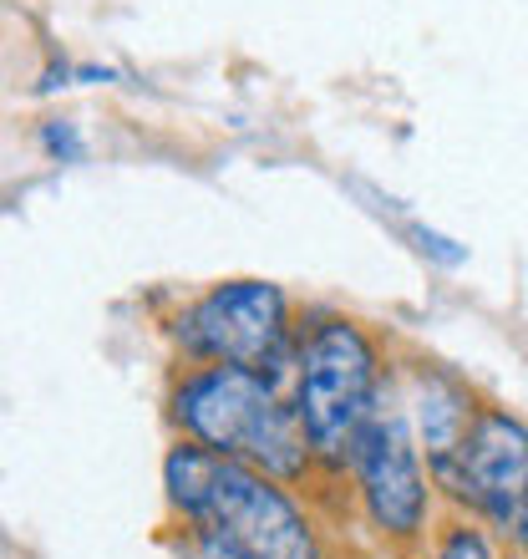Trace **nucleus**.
<instances>
[{"label": "nucleus", "instance_id": "nucleus-1", "mask_svg": "<svg viewBox=\"0 0 528 559\" xmlns=\"http://www.w3.org/2000/svg\"><path fill=\"white\" fill-rule=\"evenodd\" d=\"M163 484L183 524L193 530L199 559H321L310 519L279 488V478L178 442L163 463Z\"/></svg>", "mask_w": 528, "mask_h": 559}, {"label": "nucleus", "instance_id": "nucleus-2", "mask_svg": "<svg viewBox=\"0 0 528 559\" xmlns=\"http://www.w3.org/2000/svg\"><path fill=\"white\" fill-rule=\"evenodd\" d=\"M173 423L189 442L250 463L279 484H295L310 468V442L300 432V417L264 371L199 361L173 386Z\"/></svg>", "mask_w": 528, "mask_h": 559}, {"label": "nucleus", "instance_id": "nucleus-3", "mask_svg": "<svg viewBox=\"0 0 528 559\" xmlns=\"http://www.w3.org/2000/svg\"><path fill=\"white\" fill-rule=\"evenodd\" d=\"M382 361L376 346L346 316H321L295 346V417L310 442V457L331 468L351 463V442L367 417L382 407Z\"/></svg>", "mask_w": 528, "mask_h": 559}, {"label": "nucleus", "instance_id": "nucleus-4", "mask_svg": "<svg viewBox=\"0 0 528 559\" xmlns=\"http://www.w3.org/2000/svg\"><path fill=\"white\" fill-rule=\"evenodd\" d=\"M178 346L208 367L275 377L290 352V300L269 280H224L178 316Z\"/></svg>", "mask_w": 528, "mask_h": 559}, {"label": "nucleus", "instance_id": "nucleus-5", "mask_svg": "<svg viewBox=\"0 0 528 559\" xmlns=\"http://www.w3.org/2000/svg\"><path fill=\"white\" fill-rule=\"evenodd\" d=\"M351 468L361 484L371 519L386 534H417L427 519V473L422 448L411 438V423L401 407H376L367 427L351 442Z\"/></svg>", "mask_w": 528, "mask_h": 559}, {"label": "nucleus", "instance_id": "nucleus-6", "mask_svg": "<svg viewBox=\"0 0 528 559\" xmlns=\"http://www.w3.org/2000/svg\"><path fill=\"white\" fill-rule=\"evenodd\" d=\"M457 499L478 503L483 514L514 524L528 488V427L508 413H478L457 442V453L432 468Z\"/></svg>", "mask_w": 528, "mask_h": 559}, {"label": "nucleus", "instance_id": "nucleus-7", "mask_svg": "<svg viewBox=\"0 0 528 559\" xmlns=\"http://www.w3.org/2000/svg\"><path fill=\"white\" fill-rule=\"evenodd\" d=\"M401 413H407V423H417L411 438H417V448H427V463H432V468H442V463L457 453L468 423L478 417L468 392L432 367H417L407 377V407H401Z\"/></svg>", "mask_w": 528, "mask_h": 559}, {"label": "nucleus", "instance_id": "nucleus-8", "mask_svg": "<svg viewBox=\"0 0 528 559\" xmlns=\"http://www.w3.org/2000/svg\"><path fill=\"white\" fill-rule=\"evenodd\" d=\"M41 147L51 153V158H61V163L82 158V138H76L72 122H46V128H41Z\"/></svg>", "mask_w": 528, "mask_h": 559}, {"label": "nucleus", "instance_id": "nucleus-9", "mask_svg": "<svg viewBox=\"0 0 528 559\" xmlns=\"http://www.w3.org/2000/svg\"><path fill=\"white\" fill-rule=\"evenodd\" d=\"M437 559H493V555H488V545L472 530H453L447 539H442Z\"/></svg>", "mask_w": 528, "mask_h": 559}, {"label": "nucleus", "instance_id": "nucleus-10", "mask_svg": "<svg viewBox=\"0 0 528 559\" xmlns=\"http://www.w3.org/2000/svg\"><path fill=\"white\" fill-rule=\"evenodd\" d=\"M411 239H417V250L432 254V260H442V265H463V250H453V239L432 235V229H422V224H411Z\"/></svg>", "mask_w": 528, "mask_h": 559}, {"label": "nucleus", "instance_id": "nucleus-11", "mask_svg": "<svg viewBox=\"0 0 528 559\" xmlns=\"http://www.w3.org/2000/svg\"><path fill=\"white\" fill-rule=\"evenodd\" d=\"M514 534H518V545H524V555H528V488H524V499H518V514H514Z\"/></svg>", "mask_w": 528, "mask_h": 559}]
</instances>
